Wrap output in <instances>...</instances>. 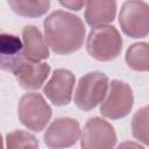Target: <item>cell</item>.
<instances>
[{
    "instance_id": "obj_18",
    "label": "cell",
    "mask_w": 149,
    "mask_h": 149,
    "mask_svg": "<svg viewBox=\"0 0 149 149\" xmlns=\"http://www.w3.org/2000/svg\"><path fill=\"white\" fill-rule=\"evenodd\" d=\"M118 149H143V148L133 142H125V143L120 144Z\"/></svg>"
},
{
    "instance_id": "obj_10",
    "label": "cell",
    "mask_w": 149,
    "mask_h": 149,
    "mask_svg": "<svg viewBox=\"0 0 149 149\" xmlns=\"http://www.w3.org/2000/svg\"><path fill=\"white\" fill-rule=\"evenodd\" d=\"M23 61L22 41L7 33H0V70L15 72Z\"/></svg>"
},
{
    "instance_id": "obj_19",
    "label": "cell",
    "mask_w": 149,
    "mask_h": 149,
    "mask_svg": "<svg viewBox=\"0 0 149 149\" xmlns=\"http://www.w3.org/2000/svg\"><path fill=\"white\" fill-rule=\"evenodd\" d=\"M0 149H3L2 148V139H1V135H0Z\"/></svg>"
},
{
    "instance_id": "obj_16",
    "label": "cell",
    "mask_w": 149,
    "mask_h": 149,
    "mask_svg": "<svg viewBox=\"0 0 149 149\" xmlns=\"http://www.w3.org/2000/svg\"><path fill=\"white\" fill-rule=\"evenodd\" d=\"M147 48L146 43H139V44H134L132 48L128 49L127 51V63L129 64L130 68L135 69V70H147L148 69V62L142 61L140 57V54Z\"/></svg>"
},
{
    "instance_id": "obj_8",
    "label": "cell",
    "mask_w": 149,
    "mask_h": 149,
    "mask_svg": "<svg viewBox=\"0 0 149 149\" xmlns=\"http://www.w3.org/2000/svg\"><path fill=\"white\" fill-rule=\"evenodd\" d=\"M79 135V125L76 120L69 118H61L55 120L48 128L44 141L50 148L58 149L72 146Z\"/></svg>"
},
{
    "instance_id": "obj_3",
    "label": "cell",
    "mask_w": 149,
    "mask_h": 149,
    "mask_svg": "<svg viewBox=\"0 0 149 149\" xmlns=\"http://www.w3.org/2000/svg\"><path fill=\"white\" fill-rule=\"evenodd\" d=\"M107 93V77L91 72L80 78L74 93V102L83 111H91L101 102Z\"/></svg>"
},
{
    "instance_id": "obj_6",
    "label": "cell",
    "mask_w": 149,
    "mask_h": 149,
    "mask_svg": "<svg viewBox=\"0 0 149 149\" xmlns=\"http://www.w3.org/2000/svg\"><path fill=\"white\" fill-rule=\"evenodd\" d=\"M133 106V93L130 87L119 80L111 84L108 98L102 102L100 111L109 119H120L127 115Z\"/></svg>"
},
{
    "instance_id": "obj_13",
    "label": "cell",
    "mask_w": 149,
    "mask_h": 149,
    "mask_svg": "<svg viewBox=\"0 0 149 149\" xmlns=\"http://www.w3.org/2000/svg\"><path fill=\"white\" fill-rule=\"evenodd\" d=\"M114 1H90L86 3L85 19L90 26L93 28L99 27L100 24L113 21L115 14Z\"/></svg>"
},
{
    "instance_id": "obj_11",
    "label": "cell",
    "mask_w": 149,
    "mask_h": 149,
    "mask_svg": "<svg viewBox=\"0 0 149 149\" xmlns=\"http://www.w3.org/2000/svg\"><path fill=\"white\" fill-rule=\"evenodd\" d=\"M50 66L45 63H23L16 69L15 77L19 84L27 90L38 88L48 77Z\"/></svg>"
},
{
    "instance_id": "obj_2",
    "label": "cell",
    "mask_w": 149,
    "mask_h": 149,
    "mask_svg": "<svg viewBox=\"0 0 149 149\" xmlns=\"http://www.w3.org/2000/svg\"><path fill=\"white\" fill-rule=\"evenodd\" d=\"M122 40L114 27L99 26L92 29L87 38L88 54L99 61L115 58L121 51Z\"/></svg>"
},
{
    "instance_id": "obj_14",
    "label": "cell",
    "mask_w": 149,
    "mask_h": 149,
    "mask_svg": "<svg viewBox=\"0 0 149 149\" xmlns=\"http://www.w3.org/2000/svg\"><path fill=\"white\" fill-rule=\"evenodd\" d=\"M8 5L20 15L40 16L44 14L49 6V1H9Z\"/></svg>"
},
{
    "instance_id": "obj_1",
    "label": "cell",
    "mask_w": 149,
    "mask_h": 149,
    "mask_svg": "<svg viewBox=\"0 0 149 149\" xmlns=\"http://www.w3.org/2000/svg\"><path fill=\"white\" fill-rule=\"evenodd\" d=\"M44 31L48 45L57 54H70L78 50L85 35L81 20L63 10L54 12L45 19Z\"/></svg>"
},
{
    "instance_id": "obj_17",
    "label": "cell",
    "mask_w": 149,
    "mask_h": 149,
    "mask_svg": "<svg viewBox=\"0 0 149 149\" xmlns=\"http://www.w3.org/2000/svg\"><path fill=\"white\" fill-rule=\"evenodd\" d=\"M61 3L63 6H65V7H69V8L74 9V10H79L80 7L85 5V2H83V1H78V2H61Z\"/></svg>"
},
{
    "instance_id": "obj_5",
    "label": "cell",
    "mask_w": 149,
    "mask_h": 149,
    "mask_svg": "<svg viewBox=\"0 0 149 149\" xmlns=\"http://www.w3.org/2000/svg\"><path fill=\"white\" fill-rule=\"evenodd\" d=\"M115 141L113 127L99 118L90 119L81 133L83 149H112Z\"/></svg>"
},
{
    "instance_id": "obj_9",
    "label": "cell",
    "mask_w": 149,
    "mask_h": 149,
    "mask_svg": "<svg viewBox=\"0 0 149 149\" xmlns=\"http://www.w3.org/2000/svg\"><path fill=\"white\" fill-rule=\"evenodd\" d=\"M73 84V74L68 70L58 69L54 72L49 81L45 84L44 94L52 104L57 106L68 105L71 100Z\"/></svg>"
},
{
    "instance_id": "obj_4",
    "label": "cell",
    "mask_w": 149,
    "mask_h": 149,
    "mask_svg": "<svg viewBox=\"0 0 149 149\" xmlns=\"http://www.w3.org/2000/svg\"><path fill=\"white\" fill-rule=\"evenodd\" d=\"M51 108L37 93L24 94L19 102V118L31 130L41 132L49 122Z\"/></svg>"
},
{
    "instance_id": "obj_15",
    "label": "cell",
    "mask_w": 149,
    "mask_h": 149,
    "mask_svg": "<svg viewBox=\"0 0 149 149\" xmlns=\"http://www.w3.org/2000/svg\"><path fill=\"white\" fill-rule=\"evenodd\" d=\"M37 140L27 132L15 130L7 135L8 149H37Z\"/></svg>"
},
{
    "instance_id": "obj_12",
    "label": "cell",
    "mask_w": 149,
    "mask_h": 149,
    "mask_svg": "<svg viewBox=\"0 0 149 149\" xmlns=\"http://www.w3.org/2000/svg\"><path fill=\"white\" fill-rule=\"evenodd\" d=\"M49 51L40 30L34 26H27L23 29V57L29 62L38 63L48 58Z\"/></svg>"
},
{
    "instance_id": "obj_7",
    "label": "cell",
    "mask_w": 149,
    "mask_h": 149,
    "mask_svg": "<svg viewBox=\"0 0 149 149\" xmlns=\"http://www.w3.org/2000/svg\"><path fill=\"white\" fill-rule=\"evenodd\" d=\"M120 24L122 30L133 37L146 36L148 31V10L143 2L128 1L120 13Z\"/></svg>"
}]
</instances>
